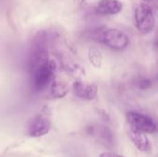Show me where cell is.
<instances>
[{
  "label": "cell",
  "mask_w": 158,
  "mask_h": 157,
  "mask_svg": "<svg viewBox=\"0 0 158 157\" xmlns=\"http://www.w3.org/2000/svg\"><path fill=\"white\" fill-rule=\"evenodd\" d=\"M100 41L107 47L116 51L125 50L130 44L128 35L121 30L111 28L100 34Z\"/></svg>",
  "instance_id": "obj_2"
},
{
  "label": "cell",
  "mask_w": 158,
  "mask_h": 157,
  "mask_svg": "<svg viewBox=\"0 0 158 157\" xmlns=\"http://www.w3.org/2000/svg\"><path fill=\"white\" fill-rule=\"evenodd\" d=\"M128 136L136 148L143 153H149L152 150V144L147 135L131 127L128 129Z\"/></svg>",
  "instance_id": "obj_7"
},
{
  "label": "cell",
  "mask_w": 158,
  "mask_h": 157,
  "mask_svg": "<svg viewBox=\"0 0 158 157\" xmlns=\"http://www.w3.org/2000/svg\"><path fill=\"white\" fill-rule=\"evenodd\" d=\"M126 119L130 127L143 133H155L156 131V122L148 116L139 112L130 111L126 114Z\"/></svg>",
  "instance_id": "obj_3"
},
{
  "label": "cell",
  "mask_w": 158,
  "mask_h": 157,
  "mask_svg": "<svg viewBox=\"0 0 158 157\" xmlns=\"http://www.w3.org/2000/svg\"><path fill=\"white\" fill-rule=\"evenodd\" d=\"M69 86L58 78H55L50 83V93L54 98H63L69 93Z\"/></svg>",
  "instance_id": "obj_8"
},
{
  "label": "cell",
  "mask_w": 158,
  "mask_h": 157,
  "mask_svg": "<svg viewBox=\"0 0 158 157\" xmlns=\"http://www.w3.org/2000/svg\"><path fill=\"white\" fill-rule=\"evenodd\" d=\"M88 58L90 63L96 68H101L103 63V56L96 47H90L88 51Z\"/></svg>",
  "instance_id": "obj_9"
},
{
  "label": "cell",
  "mask_w": 158,
  "mask_h": 157,
  "mask_svg": "<svg viewBox=\"0 0 158 157\" xmlns=\"http://www.w3.org/2000/svg\"><path fill=\"white\" fill-rule=\"evenodd\" d=\"M51 130L50 120L44 115L36 116L28 128V133L31 137L39 138L46 135Z\"/></svg>",
  "instance_id": "obj_4"
},
{
  "label": "cell",
  "mask_w": 158,
  "mask_h": 157,
  "mask_svg": "<svg viewBox=\"0 0 158 157\" xmlns=\"http://www.w3.org/2000/svg\"><path fill=\"white\" fill-rule=\"evenodd\" d=\"M134 20L135 26L141 33L151 32L156 26V17L151 6L144 3L139 4L134 11Z\"/></svg>",
  "instance_id": "obj_1"
},
{
  "label": "cell",
  "mask_w": 158,
  "mask_h": 157,
  "mask_svg": "<svg viewBox=\"0 0 158 157\" xmlns=\"http://www.w3.org/2000/svg\"><path fill=\"white\" fill-rule=\"evenodd\" d=\"M72 88L75 95L82 100H93L97 94V86L94 83H88L81 80L76 81L73 83Z\"/></svg>",
  "instance_id": "obj_5"
},
{
  "label": "cell",
  "mask_w": 158,
  "mask_h": 157,
  "mask_svg": "<svg viewBox=\"0 0 158 157\" xmlns=\"http://www.w3.org/2000/svg\"><path fill=\"white\" fill-rule=\"evenodd\" d=\"M143 1L144 2V4H147V5H148V4L153 3V1H154V0H143Z\"/></svg>",
  "instance_id": "obj_11"
},
{
  "label": "cell",
  "mask_w": 158,
  "mask_h": 157,
  "mask_svg": "<svg viewBox=\"0 0 158 157\" xmlns=\"http://www.w3.org/2000/svg\"><path fill=\"white\" fill-rule=\"evenodd\" d=\"M123 4L119 0H100L95 5L94 10L101 16H113L120 13Z\"/></svg>",
  "instance_id": "obj_6"
},
{
  "label": "cell",
  "mask_w": 158,
  "mask_h": 157,
  "mask_svg": "<svg viewBox=\"0 0 158 157\" xmlns=\"http://www.w3.org/2000/svg\"><path fill=\"white\" fill-rule=\"evenodd\" d=\"M99 157H125L120 155H118L116 153H111V152H103L99 155Z\"/></svg>",
  "instance_id": "obj_10"
}]
</instances>
